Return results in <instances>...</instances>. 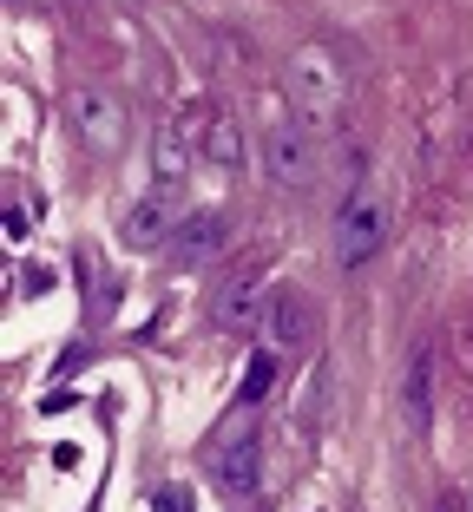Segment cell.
Listing matches in <instances>:
<instances>
[{"instance_id": "2", "label": "cell", "mask_w": 473, "mask_h": 512, "mask_svg": "<svg viewBox=\"0 0 473 512\" xmlns=\"http://www.w3.org/2000/svg\"><path fill=\"white\" fill-rule=\"evenodd\" d=\"M283 92H290V112L316 132V125L336 119V106H342V73H336V60H329L322 46H296Z\"/></svg>"}, {"instance_id": "7", "label": "cell", "mask_w": 473, "mask_h": 512, "mask_svg": "<svg viewBox=\"0 0 473 512\" xmlns=\"http://www.w3.org/2000/svg\"><path fill=\"white\" fill-rule=\"evenodd\" d=\"M217 250H224V211H184V224L171 230V243H165V256L178 270H198Z\"/></svg>"}, {"instance_id": "8", "label": "cell", "mask_w": 473, "mask_h": 512, "mask_svg": "<svg viewBox=\"0 0 473 512\" xmlns=\"http://www.w3.org/2000/svg\"><path fill=\"white\" fill-rule=\"evenodd\" d=\"M257 329H263V342H270V348H303L309 342V302L296 296V289H270V296H263Z\"/></svg>"}, {"instance_id": "16", "label": "cell", "mask_w": 473, "mask_h": 512, "mask_svg": "<svg viewBox=\"0 0 473 512\" xmlns=\"http://www.w3.org/2000/svg\"><path fill=\"white\" fill-rule=\"evenodd\" d=\"M447 512H460V506H447Z\"/></svg>"}, {"instance_id": "12", "label": "cell", "mask_w": 473, "mask_h": 512, "mask_svg": "<svg viewBox=\"0 0 473 512\" xmlns=\"http://www.w3.org/2000/svg\"><path fill=\"white\" fill-rule=\"evenodd\" d=\"M263 296H270V289H257V283H230L224 302H217V322H224V329H250V322L263 316Z\"/></svg>"}, {"instance_id": "9", "label": "cell", "mask_w": 473, "mask_h": 512, "mask_svg": "<svg viewBox=\"0 0 473 512\" xmlns=\"http://www.w3.org/2000/svg\"><path fill=\"white\" fill-rule=\"evenodd\" d=\"M428 407H434V348L414 342L408 375H401V414H408L414 434H428Z\"/></svg>"}, {"instance_id": "14", "label": "cell", "mask_w": 473, "mask_h": 512, "mask_svg": "<svg viewBox=\"0 0 473 512\" xmlns=\"http://www.w3.org/2000/svg\"><path fill=\"white\" fill-rule=\"evenodd\" d=\"M152 512H191V493H184V486H158Z\"/></svg>"}, {"instance_id": "15", "label": "cell", "mask_w": 473, "mask_h": 512, "mask_svg": "<svg viewBox=\"0 0 473 512\" xmlns=\"http://www.w3.org/2000/svg\"><path fill=\"white\" fill-rule=\"evenodd\" d=\"M460 512H473V486H467V506H460Z\"/></svg>"}, {"instance_id": "10", "label": "cell", "mask_w": 473, "mask_h": 512, "mask_svg": "<svg viewBox=\"0 0 473 512\" xmlns=\"http://www.w3.org/2000/svg\"><path fill=\"white\" fill-rule=\"evenodd\" d=\"M204 151H211V165L237 171L244 165V119H237V112H217L211 132H204Z\"/></svg>"}, {"instance_id": "3", "label": "cell", "mask_w": 473, "mask_h": 512, "mask_svg": "<svg viewBox=\"0 0 473 512\" xmlns=\"http://www.w3.org/2000/svg\"><path fill=\"white\" fill-rule=\"evenodd\" d=\"M211 473H217V493L257 499V486H263V440H257V421H250V414H237V421L217 434Z\"/></svg>"}, {"instance_id": "11", "label": "cell", "mask_w": 473, "mask_h": 512, "mask_svg": "<svg viewBox=\"0 0 473 512\" xmlns=\"http://www.w3.org/2000/svg\"><path fill=\"white\" fill-rule=\"evenodd\" d=\"M276 381H283V348H257V355H250V368H244V388H237V401L257 407L263 394L276 388Z\"/></svg>"}, {"instance_id": "1", "label": "cell", "mask_w": 473, "mask_h": 512, "mask_svg": "<svg viewBox=\"0 0 473 512\" xmlns=\"http://www.w3.org/2000/svg\"><path fill=\"white\" fill-rule=\"evenodd\" d=\"M316 165H322L316 132H309L296 112H276L270 132H263V178H270L276 191H309V184H316Z\"/></svg>"}, {"instance_id": "4", "label": "cell", "mask_w": 473, "mask_h": 512, "mask_svg": "<svg viewBox=\"0 0 473 512\" xmlns=\"http://www.w3.org/2000/svg\"><path fill=\"white\" fill-rule=\"evenodd\" d=\"M382 237H388L382 197L349 191V197H342V211H336V263H342V270H362L368 256L382 250Z\"/></svg>"}, {"instance_id": "13", "label": "cell", "mask_w": 473, "mask_h": 512, "mask_svg": "<svg viewBox=\"0 0 473 512\" xmlns=\"http://www.w3.org/2000/svg\"><path fill=\"white\" fill-rule=\"evenodd\" d=\"M152 171L165 178V191L178 184V171H184V158H178V138L171 132H158V145H152Z\"/></svg>"}, {"instance_id": "6", "label": "cell", "mask_w": 473, "mask_h": 512, "mask_svg": "<svg viewBox=\"0 0 473 512\" xmlns=\"http://www.w3.org/2000/svg\"><path fill=\"white\" fill-rule=\"evenodd\" d=\"M178 224H184L178 191H152V197H138L132 211H125V243H132V250H165Z\"/></svg>"}, {"instance_id": "5", "label": "cell", "mask_w": 473, "mask_h": 512, "mask_svg": "<svg viewBox=\"0 0 473 512\" xmlns=\"http://www.w3.org/2000/svg\"><path fill=\"white\" fill-rule=\"evenodd\" d=\"M73 125H79V138H86V151H99V158H112V151L125 145V132H132L125 99L106 92V86H79L73 92Z\"/></svg>"}]
</instances>
